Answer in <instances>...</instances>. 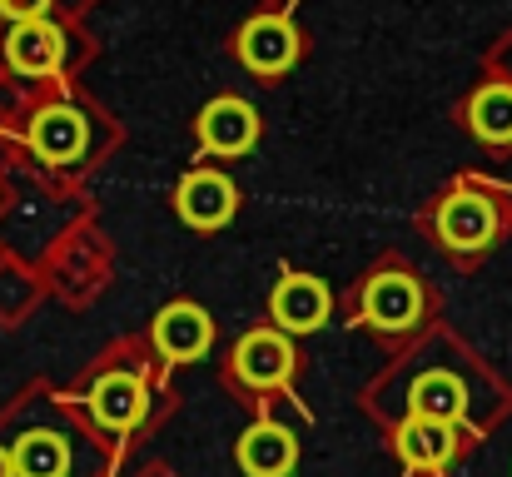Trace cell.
Here are the masks:
<instances>
[{
  "instance_id": "7a4b0ae2",
  "label": "cell",
  "mask_w": 512,
  "mask_h": 477,
  "mask_svg": "<svg viewBox=\"0 0 512 477\" xmlns=\"http://www.w3.org/2000/svg\"><path fill=\"white\" fill-rule=\"evenodd\" d=\"M234 378L249 388H284L294 378V343L279 328H254L234 343Z\"/></svg>"
},
{
  "instance_id": "ba28073f",
  "label": "cell",
  "mask_w": 512,
  "mask_h": 477,
  "mask_svg": "<svg viewBox=\"0 0 512 477\" xmlns=\"http://www.w3.org/2000/svg\"><path fill=\"white\" fill-rule=\"evenodd\" d=\"M150 338H155V348H160L170 363H194V358L209 353L214 323H209V314H204L199 304H170V309L155 314Z\"/></svg>"
},
{
  "instance_id": "7c38bea8",
  "label": "cell",
  "mask_w": 512,
  "mask_h": 477,
  "mask_svg": "<svg viewBox=\"0 0 512 477\" xmlns=\"http://www.w3.org/2000/svg\"><path fill=\"white\" fill-rule=\"evenodd\" d=\"M299 463V443L279 423H254L239 438V468L249 477H289Z\"/></svg>"
},
{
  "instance_id": "4fadbf2b",
  "label": "cell",
  "mask_w": 512,
  "mask_h": 477,
  "mask_svg": "<svg viewBox=\"0 0 512 477\" xmlns=\"http://www.w3.org/2000/svg\"><path fill=\"white\" fill-rule=\"evenodd\" d=\"M458 453V433L453 423H438V418H408L398 428V458L408 468H443L453 463Z\"/></svg>"
},
{
  "instance_id": "e0dca14e",
  "label": "cell",
  "mask_w": 512,
  "mask_h": 477,
  "mask_svg": "<svg viewBox=\"0 0 512 477\" xmlns=\"http://www.w3.org/2000/svg\"><path fill=\"white\" fill-rule=\"evenodd\" d=\"M45 10H50V0H0V15H10L15 25L20 20H45Z\"/></svg>"
},
{
  "instance_id": "5bb4252c",
  "label": "cell",
  "mask_w": 512,
  "mask_h": 477,
  "mask_svg": "<svg viewBox=\"0 0 512 477\" xmlns=\"http://www.w3.org/2000/svg\"><path fill=\"white\" fill-rule=\"evenodd\" d=\"M408 408H413V418L458 423V418L468 413V388H463V378H453V373L433 368V373L413 378V388H408Z\"/></svg>"
},
{
  "instance_id": "52a82bcc",
  "label": "cell",
  "mask_w": 512,
  "mask_h": 477,
  "mask_svg": "<svg viewBox=\"0 0 512 477\" xmlns=\"http://www.w3.org/2000/svg\"><path fill=\"white\" fill-rule=\"evenodd\" d=\"M199 140L209 155H244L259 140V110L249 100L219 95L199 110Z\"/></svg>"
},
{
  "instance_id": "9c48e42d",
  "label": "cell",
  "mask_w": 512,
  "mask_h": 477,
  "mask_svg": "<svg viewBox=\"0 0 512 477\" xmlns=\"http://www.w3.org/2000/svg\"><path fill=\"white\" fill-rule=\"evenodd\" d=\"M5 60H10V70H20V75H50V70H60V60H65V35H60V25L45 15V20H20V25H10V35H5Z\"/></svg>"
},
{
  "instance_id": "2e32d148",
  "label": "cell",
  "mask_w": 512,
  "mask_h": 477,
  "mask_svg": "<svg viewBox=\"0 0 512 477\" xmlns=\"http://www.w3.org/2000/svg\"><path fill=\"white\" fill-rule=\"evenodd\" d=\"M468 130L483 145H512V85H483L468 100Z\"/></svg>"
},
{
  "instance_id": "ac0fdd59",
  "label": "cell",
  "mask_w": 512,
  "mask_h": 477,
  "mask_svg": "<svg viewBox=\"0 0 512 477\" xmlns=\"http://www.w3.org/2000/svg\"><path fill=\"white\" fill-rule=\"evenodd\" d=\"M0 477H15V463H10V453L0 448Z\"/></svg>"
},
{
  "instance_id": "6da1fadb",
  "label": "cell",
  "mask_w": 512,
  "mask_h": 477,
  "mask_svg": "<svg viewBox=\"0 0 512 477\" xmlns=\"http://www.w3.org/2000/svg\"><path fill=\"white\" fill-rule=\"evenodd\" d=\"M174 204H179V219L189 229H224L234 219V209H239V189L219 169H194V174L179 179Z\"/></svg>"
},
{
  "instance_id": "30bf717a",
  "label": "cell",
  "mask_w": 512,
  "mask_h": 477,
  "mask_svg": "<svg viewBox=\"0 0 512 477\" xmlns=\"http://www.w3.org/2000/svg\"><path fill=\"white\" fill-rule=\"evenodd\" d=\"M150 398H145V383L140 373H105L95 388H90V418L105 428V433H130L140 418H145Z\"/></svg>"
},
{
  "instance_id": "8992f818",
  "label": "cell",
  "mask_w": 512,
  "mask_h": 477,
  "mask_svg": "<svg viewBox=\"0 0 512 477\" xmlns=\"http://www.w3.org/2000/svg\"><path fill=\"white\" fill-rule=\"evenodd\" d=\"M334 309L324 279L314 274H284L279 289L269 294V318L279 323V333H314L324 328V318Z\"/></svg>"
},
{
  "instance_id": "277c9868",
  "label": "cell",
  "mask_w": 512,
  "mask_h": 477,
  "mask_svg": "<svg viewBox=\"0 0 512 477\" xmlns=\"http://www.w3.org/2000/svg\"><path fill=\"white\" fill-rule=\"evenodd\" d=\"M493 234H498V209H493L488 194L458 189V194L443 199V209H438V239H443L448 249L473 254V249H488Z\"/></svg>"
},
{
  "instance_id": "3957f363",
  "label": "cell",
  "mask_w": 512,
  "mask_h": 477,
  "mask_svg": "<svg viewBox=\"0 0 512 477\" xmlns=\"http://www.w3.org/2000/svg\"><path fill=\"white\" fill-rule=\"evenodd\" d=\"M358 309H363V318H368L373 328H383V333H408V328L423 318V289H418L413 274L388 269V274H373V279H368Z\"/></svg>"
},
{
  "instance_id": "5b68a950",
  "label": "cell",
  "mask_w": 512,
  "mask_h": 477,
  "mask_svg": "<svg viewBox=\"0 0 512 477\" xmlns=\"http://www.w3.org/2000/svg\"><path fill=\"white\" fill-rule=\"evenodd\" d=\"M239 60L254 70V75H284L294 60H299V30L284 20V15H254L239 40H234Z\"/></svg>"
},
{
  "instance_id": "8fae6325",
  "label": "cell",
  "mask_w": 512,
  "mask_h": 477,
  "mask_svg": "<svg viewBox=\"0 0 512 477\" xmlns=\"http://www.w3.org/2000/svg\"><path fill=\"white\" fill-rule=\"evenodd\" d=\"M85 140H90L85 115L70 110V105H50V110H40V115L30 120V150L40 159H50V164L80 159L85 155Z\"/></svg>"
},
{
  "instance_id": "9a60e30c",
  "label": "cell",
  "mask_w": 512,
  "mask_h": 477,
  "mask_svg": "<svg viewBox=\"0 0 512 477\" xmlns=\"http://www.w3.org/2000/svg\"><path fill=\"white\" fill-rule=\"evenodd\" d=\"M10 463L15 477H65L70 473V448L60 433H20L15 448H10Z\"/></svg>"
}]
</instances>
